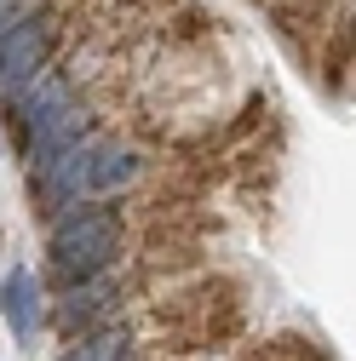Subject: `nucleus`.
Segmentation results:
<instances>
[{
	"instance_id": "nucleus-5",
	"label": "nucleus",
	"mask_w": 356,
	"mask_h": 361,
	"mask_svg": "<svg viewBox=\"0 0 356 361\" xmlns=\"http://www.w3.org/2000/svg\"><path fill=\"white\" fill-rule=\"evenodd\" d=\"M58 361H132V327L115 322V327H104V333H86V338H75Z\"/></svg>"
},
{
	"instance_id": "nucleus-3",
	"label": "nucleus",
	"mask_w": 356,
	"mask_h": 361,
	"mask_svg": "<svg viewBox=\"0 0 356 361\" xmlns=\"http://www.w3.org/2000/svg\"><path fill=\"white\" fill-rule=\"evenodd\" d=\"M316 69H322V86L328 92H345V80L356 69V12H339L316 47Z\"/></svg>"
},
{
	"instance_id": "nucleus-1",
	"label": "nucleus",
	"mask_w": 356,
	"mask_h": 361,
	"mask_svg": "<svg viewBox=\"0 0 356 361\" xmlns=\"http://www.w3.org/2000/svg\"><path fill=\"white\" fill-rule=\"evenodd\" d=\"M47 252H52V276L64 281V293L109 276L126 252V201H81L75 212L52 224Z\"/></svg>"
},
{
	"instance_id": "nucleus-4",
	"label": "nucleus",
	"mask_w": 356,
	"mask_h": 361,
	"mask_svg": "<svg viewBox=\"0 0 356 361\" xmlns=\"http://www.w3.org/2000/svg\"><path fill=\"white\" fill-rule=\"evenodd\" d=\"M0 304H6L12 333L35 338V327H40V281H35V269H12L6 287H0Z\"/></svg>"
},
{
	"instance_id": "nucleus-2",
	"label": "nucleus",
	"mask_w": 356,
	"mask_h": 361,
	"mask_svg": "<svg viewBox=\"0 0 356 361\" xmlns=\"http://www.w3.org/2000/svg\"><path fill=\"white\" fill-rule=\"evenodd\" d=\"M132 293H144L138 276L109 269V276H98V281L69 287V293L58 298V310H52V322H58L69 338H75V333H104V327H115V315H121V304H126Z\"/></svg>"
},
{
	"instance_id": "nucleus-6",
	"label": "nucleus",
	"mask_w": 356,
	"mask_h": 361,
	"mask_svg": "<svg viewBox=\"0 0 356 361\" xmlns=\"http://www.w3.org/2000/svg\"><path fill=\"white\" fill-rule=\"evenodd\" d=\"M242 361H328V350H322L316 338H299V333H287V338H271V344L247 350Z\"/></svg>"
}]
</instances>
